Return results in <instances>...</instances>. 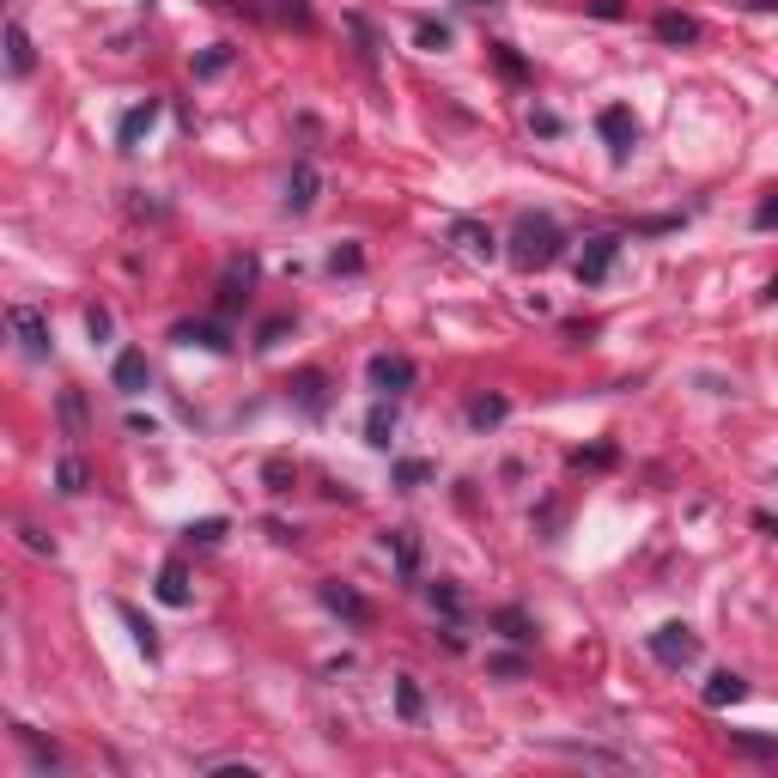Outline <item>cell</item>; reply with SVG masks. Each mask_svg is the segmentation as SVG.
Listing matches in <instances>:
<instances>
[{
  "label": "cell",
  "mask_w": 778,
  "mask_h": 778,
  "mask_svg": "<svg viewBox=\"0 0 778 778\" xmlns=\"http://www.w3.org/2000/svg\"><path fill=\"white\" fill-rule=\"evenodd\" d=\"M432 608H438V614H450V620H456V614H462V590H456V584H450V578H438V584H432Z\"/></svg>",
  "instance_id": "obj_31"
},
{
  "label": "cell",
  "mask_w": 778,
  "mask_h": 778,
  "mask_svg": "<svg viewBox=\"0 0 778 778\" xmlns=\"http://www.w3.org/2000/svg\"><path fill=\"white\" fill-rule=\"evenodd\" d=\"M456 7H493V0H456Z\"/></svg>",
  "instance_id": "obj_47"
},
{
  "label": "cell",
  "mask_w": 778,
  "mask_h": 778,
  "mask_svg": "<svg viewBox=\"0 0 778 778\" xmlns=\"http://www.w3.org/2000/svg\"><path fill=\"white\" fill-rule=\"evenodd\" d=\"M493 627H499L511 645H529V639H535V620H529L523 608H499V614H493Z\"/></svg>",
  "instance_id": "obj_24"
},
{
  "label": "cell",
  "mask_w": 778,
  "mask_h": 778,
  "mask_svg": "<svg viewBox=\"0 0 778 778\" xmlns=\"http://www.w3.org/2000/svg\"><path fill=\"white\" fill-rule=\"evenodd\" d=\"M511 268H523V274H535V268H554L560 256H566V231L548 219V213H523L517 225H511Z\"/></svg>",
  "instance_id": "obj_1"
},
{
  "label": "cell",
  "mask_w": 778,
  "mask_h": 778,
  "mask_svg": "<svg viewBox=\"0 0 778 778\" xmlns=\"http://www.w3.org/2000/svg\"><path fill=\"white\" fill-rule=\"evenodd\" d=\"M110 377H116V389H122V396H140V389L152 383V365H146V353H140V347H122V353H116V365H110Z\"/></svg>",
  "instance_id": "obj_12"
},
{
  "label": "cell",
  "mask_w": 778,
  "mask_h": 778,
  "mask_svg": "<svg viewBox=\"0 0 778 778\" xmlns=\"http://www.w3.org/2000/svg\"><path fill=\"white\" fill-rule=\"evenodd\" d=\"M493 61H499V73H505V80H529V67L511 55V43H493Z\"/></svg>",
  "instance_id": "obj_37"
},
{
  "label": "cell",
  "mask_w": 778,
  "mask_h": 778,
  "mask_svg": "<svg viewBox=\"0 0 778 778\" xmlns=\"http://www.w3.org/2000/svg\"><path fill=\"white\" fill-rule=\"evenodd\" d=\"M365 383L377 389V396H402V389H414V359H402V353H377V359L365 365Z\"/></svg>",
  "instance_id": "obj_6"
},
{
  "label": "cell",
  "mask_w": 778,
  "mask_h": 778,
  "mask_svg": "<svg viewBox=\"0 0 778 778\" xmlns=\"http://www.w3.org/2000/svg\"><path fill=\"white\" fill-rule=\"evenodd\" d=\"M396 712H402L408 724H420V712H426V699H420V687H414V675H402V681H396Z\"/></svg>",
  "instance_id": "obj_28"
},
{
  "label": "cell",
  "mask_w": 778,
  "mask_h": 778,
  "mask_svg": "<svg viewBox=\"0 0 778 778\" xmlns=\"http://www.w3.org/2000/svg\"><path fill=\"white\" fill-rule=\"evenodd\" d=\"M426 481H432V462H420V456L396 462V487H426Z\"/></svg>",
  "instance_id": "obj_32"
},
{
  "label": "cell",
  "mask_w": 778,
  "mask_h": 778,
  "mask_svg": "<svg viewBox=\"0 0 778 778\" xmlns=\"http://www.w3.org/2000/svg\"><path fill=\"white\" fill-rule=\"evenodd\" d=\"M414 37H420V49H432V55H438V49H450V25H438V19H420V31H414Z\"/></svg>",
  "instance_id": "obj_33"
},
{
  "label": "cell",
  "mask_w": 778,
  "mask_h": 778,
  "mask_svg": "<svg viewBox=\"0 0 778 778\" xmlns=\"http://www.w3.org/2000/svg\"><path fill=\"white\" fill-rule=\"evenodd\" d=\"M61 420H67V438H86V402H80V389H61Z\"/></svg>",
  "instance_id": "obj_27"
},
{
  "label": "cell",
  "mask_w": 778,
  "mask_h": 778,
  "mask_svg": "<svg viewBox=\"0 0 778 778\" xmlns=\"http://www.w3.org/2000/svg\"><path fill=\"white\" fill-rule=\"evenodd\" d=\"M292 402H298L310 420H323V414H329V377H323V371H298V377H292Z\"/></svg>",
  "instance_id": "obj_13"
},
{
  "label": "cell",
  "mask_w": 778,
  "mask_h": 778,
  "mask_svg": "<svg viewBox=\"0 0 778 778\" xmlns=\"http://www.w3.org/2000/svg\"><path fill=\"white\" fill-rule=\"evenodd\" d=\"M596 134L608 140L614 159H633V146H639V116H633L627 104H602V110H596Z\"/></svg>",
  "instance_id": "obj_4"
},
{
  "label": "cell",
  "mask_w": 778,
  "mask_h": 778,
  "mask_svg": "<svg viewBox=\"0 0 778 778\" xmlns=\"http://www.w3.org/2000/svg\"><path fill=\"white\" fill-rule=\"evenodd\" d=\"M262 481H268V493H292L298 487V469L286 456H268V469H262Z\"/></svg>",
  "instance_id": "obj_29"
},
{
  "label": "cell",
  "mask_w": 778,
  "mask_h": 778,
  "mask_svg": "<svg viewBox=\"0 0 778 778\" xmlns=\"http://www.w3.org/2000/svg\"><path fill=\"white\" fill-rule=\"evenodd\" d=\"M159 602H165V608H189V566H183V560H165V566H159Z\"/></svg>",
  "instance_id": "obj_18"
},
{
  "label": "cell",
  "mask_w": 778,
  "mask_h": 778,
  "mask_svg": "<svg viewBox=\"0 0 778 778\" xmlns=\"http://www.w3.org/2000/svg\"><path fill=\"white\" fill-rule=\"evenodd\" d=\"M389 438H396V396H377L371 414H365V444L389 450Z\"/></svg>",
  "instance_id": "obj_15"
},
{
  "label": "cell",
  "mask_w": 778,
  "mask_h": 778,
  "mask_svg": "<svg viewBox=\"0 0 778 778\" xmlns=\"http://www.w3.org/2000/svg\"><path fill=\"white\" fill-rule=\"evenodd\" d=\"M116 614H122V627L134 633V645H140L146 657H159V633H152V620H146V614H140L134 602H116Z\"/></svg>",
  "instance_id": "obj_20"
},
{
  "label": "cell",
  "mask_w": 778,
  "mask_h": 778,
  "mask_svg": "<svg viewBox=\"0 0 778 778\" xmlns=\"http://www.w3.org/2000/svg\"><path fill=\"white\" fill-rule=\"evenodd\" d=\"M317 596H323V608H329V614H341V620H347V627H371V602H365L353 584L323 578V590H317Z\"/></svg>",
  "instance_id": "obj_7"
},
{
  "label": "cell",
  "mask_w": 778,
  "mask_h": 778,
  "mask_svg": "<svg viewBox=\"0 0 778 778\" xmlns=\"http://www.w3.org/2000/svg\"><path fill=\"white\" fill-rule=\"evenodd\" d=\"M317 195H323V171L310 165V159H298L292 177H286V213H310V207H317Z\"/></svg>",
  "instance_id": "obj_9"
},
{
  "label": "cell",
  "mask_w": 778,
  "mask_h": 778,
  "mask_svg": "<svg viewBox=\"0 0 778 778\" xmlns=\"http://www.w3.org/2000/svg\"><path fill=\"white\" fill-rule=\"evenodd\" d=\"M754 529H766V535H778V517H772V511H754Z\"/></svg>",
  "instance_id": "obj_44"
},
{
  "label": "cell",
  "mask_w": 778,
  "mask_h": 778,
  "mask_svg": "<svg viewBox=\"0 0 778 778\" xmlns=\"http://www.w3.org/2000/svg\"><path fill=\"white\" fill-rule=\"evenodd\" d=\"M620 231H596V238H584V250H578V262H572V274H578V286H602L608 280V268L620 262Z\"/></svg>",
  "instance_id": "obj_3"
},
{
  "label": "cell",
  "mask_w": 778,
  "mask_h": 778,
  "mask_svg": "<svg viewBox=\"0 0 778 778\" xmlns=\"http://www.w3.org/2000/svg\"><path fill=\"white\" fill-rule=\"evenodd\" d=\"M523 669H529L523 657H493V675H523Z\"/></svg>",
  "instance_id": "obj_42"
},
{
  "label": "cell",
  "mask_w": 778,
  "mask_h": 778,
  "mask_svg": "<svg viewBox=\"0 0 778 778\" xmlns=\"http://www.w3.org/2000/svg\"><path fill=\"white\" fill-rule=\"evenodd\" d=\"M274 13H280L286 25H298V31H310V25H317V19H310V7H304V0H274Z\"/></svg>",
  "instance_id": "obj_36"
},
{
  "label": "cell",
  "mask_w": 778,
  "mask_h": 778,
  "mask_svg": "<svg viewBox=\"0 0 778 778\" xmlns=\"http://www.w3.org/2000/svg\"><path fill=\"white\" fill-rule=\"evenodd\" d=\"M86 329H92V341H110V329H116L110 304H86Z\"/></svg>",
  "instance_id": "obj_35"
},
{
  "label": "cell",
  "mask_w": 778,
  "mask_h": 778,
  "mask_svg": "<svg viewBox=\"0 0 778 778\" xmlns=\"http://www.w3.org/2000/svg\"><path fill=\"white\" fill-rule=\"evenodd\" d=\"M541 748L572 754V760H584V766H627V754H608V748H590V742H541Z\"/></svg>",
  "instance_id": "obj_22"
},
{
  "label": "cell",
  "mask_w": 778,
  "mask_h": 778,
  "mask_svg": "<svg viewBox=\"0 0 778 778\" xmlns=\"http://www.w3.org/2000/svg\"><path fill=\"white\" fill-rule=\"evenodd\" d=\"M37 67V49H31V31L13 19L7 25V73H13V80H25V73Z\"/></svg>",
  "instance_id": "obj_17"
},
{
  "label": "cell",
  "mask_w": 778,
  "mask_h": 778,
  "mask_svg": "<svg viewBox=\"0 0 778 778\" xmlns=\"http://www.w3.org/2000/svg\"><path fill=\"white\" fill-rule=\"evenodd\" d=\"M7 323H13V335H19V347H25V359H49V317H43V310L37 304H13L7 310Z\"/></svg>",
  "instance_id": "obj_5"
},
{
  "label": "cell",
  "mask_w": 778,
  "mask_h": 778,
  "mask_svg": "<svg viewBox=\"0 0 778 778\" xmlns=\"http://www.w3.org/2000/svg\"><path fill=\"white\" fill-rule=\"evenodd\" d=\"M590 13L596 19H620V0H590Z\"/></svg>",
  "instance_id": "obj_43"
},
{
  "label": "cell",
  "mask_w": 778,
  "mask_h": 778,
  "mask_svg": "<svg viewBox=\"0 0 778 778\" xmlns=\"http://www.w3.org/2000/svg\"><path fill=\"white\" fill-rule=\"evenodd\" d=\"M183 535H189V548H213V541H225V517H201V523H189Z\"/></svg>",
  "instance_id": "obj_30"
},
{
  "label": "cell",
  "mask_w": 778,
  "mask_h": 778,
  "mask_svg": "<svg viewBox=\"0 0 778 778\" xmlns=\"http://www.w3.org/2000/svg\"><path fill=\"white\" fill-rule=\"evenodd\" d=\"M383 554L396 560L402 578H414V572H420V535H414V529H389V535H383Z\"/></svg>",
  "instance_id": "obj_14"
},
{
  "label": "cell",
  "mask_w": 778,
  "mask_h": 778,
  "mask_svg": "<svg viewBox=\"0 0 778 778\" xmlns=\"http://www.w3.org/2000/svg\"><path fill=\"white\" fill-rule=\"evenodd\" d=\"M529 122H535V134H560V116H554V110H535Z\"/></svg>",
  "instance_id": "obj_41"
},
{
  "label": "cell",
  "mask_w": 778,
  "mask_h": 778,
  "mask_svg": "<svg viewBox=\"0 0 778 778\" xmlns=\"http://www.w3.org/2000/svg\"><path fill=\"white\" fill-rule=\"evenodd\" d=\"M657 37H663V43H699V19H687V13H657Z\"/></svg>",
  "instance_id": "obj_25"
},
{
  "label": "cell",
  "mask_w": 778,
  "mask_h": 778,
  "mask_svg": "<svg viewBox=\"0 0 778 778\" xmlns=\"http://www.w3.org/2000/svg\"><path fill=\"white\" fill-rule=\"evenodd\" d=\"M231 61H238V49H231V43H213V49L195 61V80H219V73H225Z\"/></svg>",
  "instance_id": "obj_26"
},
{
  "label": "cell",
  "mask_w": 778,
  "mask_h": 778,
  "mask_svg": "<svg viewBox=\"0 0 778 778\" xmlns=\"http://www.w3.org/2000/svg\"><path fill=\"white\" fill-rule=\"evenodd\" d=\"M730 736V748H742V754H778V742H766V736H742V730H724Z\"/></svg>",
  "instance_id": "obj_38"
},
{
  "label": "cell",
  "mask_w": 778,
  "mask_h": 778,
  "mask_svg": "<svg viewBox=\"0 0 778 778\" xmlns=\"http://www.w3.org/2000/svg\"><path fill=\"white\" fill-rule=\"evenodd\" d=\"M159 110H165L159 98H140V104H134V110H128V116L116 122V146H122V152H134V146H140V140L152 134V122H159Z\"/></svg>",
  "instance_id": "obj_11"
},
{
  "label": "cell",
  "mask_w": 778,
  "mask_h": 778,
  "mask_svg": "<svg viewBox=\"0 0 778 778\" xmlns=\"http://www.w3.org/2000/svg\"><path fill=\"white\" fill-rule=\"evenodd\" d=\"M19 535H25V548H31V554H55V541H49V535H43V529H31V523H25V529H19Z\"/></svg>",
  "instance_id": "obj_40"
},
{
  "label": "cell",
  "mask_w": 778,
  "mask_h": 778,
  "mask_svg": "<svg viewBox=\"0 0 778 778\" xmlns=\"http://www.w3.org/2000/svg\"><path fill=\"white\" fill-rule=\"evenodd\" d=\"M450 244L469 256V262H493V256H499L493 225H481V219H450Z\"/></svg>",
  "instance_id": "obj_8"
},
{
  "label": "cell",
  "mask_w": 778,
  "mask_h": 778,
  "mask_svg": "<svg viewBox=\"0 0 778 778\" xmlns=\"http://www.w3.org/2000/svg\"><path fill=\"white\" fill-rule=\"evenodd\" d=\"M55 487H61L67 499H80V493L92 487V475H86V462H80V456H61V462H55Z\"/></svg>",
  "instance_id": "obj_23"
},
{
  "label": "cell",
  "mask_w": 778,
  "mask_h": 778,
  "mask_svg": "<svg viewBox=\"0 0 778 778\" xmlns=\"http://www.w3.org/2000/svg\"><path fill=\"white\" fill-rule=\"evenodd\" d=\"M171 341H183V347H207V353H231V335H225L219 323H177Z\"/></svg>",
  "instance_id": "obj_16"
},
{
  "label": "cell",
  "mask_w": 778,
  "mask_h": 778,
  "mask_svg": "<svg viewBox=\"0 0 778 778\" xmlns=\"http://www.w3.org/2000/svg\"><path fill=\"white\" fill-rule=\"evenodd\" d=\"M645 651H651L663 669H693V663H699V633L687 627V620H663V627L645 639Z\"/></svg>",
  "instance_id": "obj_2"
},
{
  "label": "cell",
  "mask_w": 778,
  "mask_h": 778,
  "mask_svg": "<svg viewBox=\"0 0 778 778\" xmlns=\"http://www.w3.org/2000/svg\"><path fill=\"white\" fill-rule=\"evenodd\" d=\"M250 286H256V262L250 256H231L225 262V286H219V310H225V317L238 304H250Z\"/></svg>",
  "instance_id": "obj_10"
},
{
  "label": "cell",
  "mask_w": 778,
  "mask_h": 778,
  "mask_svg": "<svg viewBox=\"0 0 778 778\" xmlns=\"http://www.w3.org/2000/svg\"><path fill=\"white\" fill-rule=\"evenodd\" d=\"M359 268H365V250H359V244H341V250L329 256V274H359Z\"/></svg>",
  "instance_id": "obj_34"
},
{
  "label": "cell",
  "mask_w": 778,
  "mask_h": 778,
  "mask_svg": "<svg viewBox=\"0 0 778 778\" xmlns=\"http://www.w3.org/2000/svg\"><path fill=\"white\" fill-rule=\"evenodd\" d=\"M736 699H748V681H742L736 669H718V675L706 681V706H736Z\"/></svg>",
  "instance_id": "obj_19"
},
{
  "label": "cell",
  "mask_w": 778,
  "mask_h": 778,
  "mask_svg": "<svg viewBox=\"0 0 778 778\" xmlns=\"http://www.w3.org/2000/svg\"><path fill=\"white\" fill-rule=\"evenodd\" d=\"M505 414H511V402H505V396H475V402H469V426H475V432L505 426Z\"/></svg>",
  "instance_id": "obj_21"
},
{
  "label": "cell",
  "mask_w": 778,
  "mask_h": 778,
  "mask_svg": "<svg viewBox=\"0 0 778 778\" xmlns=\"http://www.w3.org/2000/svg\"><path fill=\"white\" fill-rule=\"evenodd\" d=\"M207 7H219V13H238V7H244V0H207Z\"/></svg>",
  "instance_id": "obj_45"
},
{
  "label": "cell",
  "mask_w": 778,
  "mask_h": 778,
  "mask_svg": "<svg viewBox=\"0 0 778 778\" xmlns=\"http://www.w3.org/2000/svg\"><path fill=\"white\" fill-rule=\"evenodd\" d=\"M748 7H754V13H778V0H748Z\"/></svg>",
  "instance_id": "obj_46"
},
{
  "label": "cell",
  "mask_w": 778,
  "mask_h": 778,
  "mask_svg": "<svg viewBox=\"0 0 778 778\" xmlns=\"http://www.w3.org/2000/svg\"><path fill=\"white\" fill-rule=\"evenodd\" d=\"M754 225H760V231H772V225H778V195H766V201L754 207Z\"/></svg>",
  "instance_id": "obj_39"
}]
</instances>
